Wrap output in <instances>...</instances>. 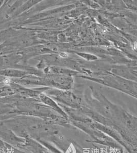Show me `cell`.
Segmentation results:
<instances>
[{
    "label": "cell",
    "instance_id": "cell-1",
    "mask_svg": "<svg viewBox=\"0 0 137 153\" xmlns=\"http://www.w3.org/2000/svg\"><path fill=\"white\" fill-rule=\"evenodd\" d=\"M25 73L23 71L14 70H6L4 72L3 74L6 76H20L24 75Z\"/></svg>",
    "mask_w": 137,
    "mask_h": 153
},
{
    "label": "cell",
    "instance_id": "cell-2",
    "mask_svg": "<svg viewBox=\"0 0 137 153\" xmlns=\"http://www.w3.org/2000/svg\"><path fill=\"white\" fill-rule=\"evenodd\" d=\"M1 144H2V143H1V142H0V145H1Z\"/></svg>",
    "mask_w": 137,
    "mask_h": 153
}]
</instances>
